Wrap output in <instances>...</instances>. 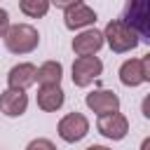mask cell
<instances>
[{
  "mask_svg": "<svg viewBox=\"0 0 150 150\" xmlns=\"http://www.w3.org/2000/svg\"><path fill=\"white\" fill-rule=\"evenodd\" d=\"M141 112H143L145 120H150V94L143 96V101H141Z\"/></svg>",
  "mask_w": 150,
  "mask_h": 150,
  "instance_id": "obj_20",
  "label": "cell"
},
{
  "mask_svg": "<svg viewBox=\"0 0 150 150\" xmlns=\"http://www.w3.org/2000/svg\"><path fill=\"white\" fill-rule=\"evenodd\" d=\"M141 150H150V136H145V138H143V143H141Z\"/></svg>",
  "mask_w": 150,
  "mask_h": 150,
  "instance_id": "obj_21",
  "label": "cell"
},
{
  "mask_svg": "<svg viewBox=\"0 0 150 150\" xmlns=\"http://www.w3.org/2000/svg\"><path fill=\"white\" fill-rule=\"evenodd\" d=\"M54 7H59V9H73V7H77V5H84V0H49Z\"/></svg>",
  "mask_w": 150,
  "mask_h": 150,
  "instance_id": "obj_17",
  "label": "cell"
},
{
  "mask_svg": "<svg viewBox=\"0 0 150 150\" xmlns=\"http://www.w3.org/2000/svg\"><path fill=\"white\" fill-rule=\"evenodd\" d=\"M120 82L124 87H138L143 84V70H141V59H127L120 66Z\"/></svg>",
  "mask_w": 150,
  "mask_h": 150,
  "instance_id": "obj_13",
  "label": "cell"
},
{
  "mask_svg": "<svg viewBox=\"0 0 150 150\" xmlns=\"http://www.w3.org/2000/svg\"><path fill=\"white\" fill-rule=\"evenodd\" d=\"M103 33L101 30H96V28H87V30H82L80 35H75L73 38V52L77 54V56H94L101 47H103Z\"/></svg>",
  "mask_w": 150,
  "mask_h": 150,
  "instance_id": "obj_9",
  "label": "cell"
},
{
  "mask_svg": "<svg viewBox=\"0 0 150 150\" xmlns=\"http://www.w3.org/2000/svg\"><path fill=\"white\" fill-rule=\"evenodd\" d=\"M66 101L61 84H42L38 89V108L45 112H56Z\"/></svg>",
  "mask_w": 150,
  "mask_h": 150,
  "instance_id": "obj_11",
  "label": "cell"
},
{
  "mask_svg": "<svg viewBox=\"0 0 150 150\" xmlns=\"http://www.w3.org/2000/svg\"><path fill=\"white\" fill-rule=\"evenodd\" d=\"M61 141L66 143H77L82 141L87 134H89V120L82 115V112H68L59 120V127H56Z\"/></svg>",
  "mask_w": 150,
  "mask_h": 150,
  "instance_id": "obj_4",
  "label": "cell"
},
{
  "mask_svg": "<svg viewBox=\"0 0 150 150\" xmlns=\"http://www.w3.org/2000/svg\"><path fill=\"white\" fill-rule=\"evenodd\" d=\"M96 19H98V16H96V12H94L91 7H87V5H77V7H73V9L66 12L63 23H66L68 30H80V28H87V26L96 23Z\"/></svg>",
  "mask_w": 150,
  "mask_h": 150,
  "instance_id": "obj_12",
  "label": "cell"
},
{
  "mask_svg": "<svg viewBox=\"0 0 150 150\" xmlns=\"http://www.w3.org/2000/svg\"><path fill=\"white\" fill-rule=\"evenodd\" d=\"M122 21L136 30L138 40L150 42V0H127Z\"/></svg>",
  "mask_w": 150,
  "mask_h": 150,
  "instance_id": "obj_3",
  "label": "cell"
},
{
  "mask_svg": "<svg viewBox=\"0 0 150 150\" xmlns=\"http://www.w3.org/2000/svg\"><path fill=\"white\" fill-rule=\"evenodd\" d=\"M84 150H110V148H108V145H96V143H94V145H89V148H84Z\"/></svg>",
  "mask_w": 150,
  "mask_h": 150,
  "instance_id": "obj_22",
  "label": "cell"
},
{
  "mask_svg": "<svg viewBox=\"0 0 150 150\" xmlns=\"http://www.w3.org/2000/svg\"><path fill=\"white\" fill-rule=\"evenodd\" d=\"M103 73V61L98 56H77L73 61V84L89 87Z\"/></svg>",
  "mask_w": 150,
  "mask_h": 150,
  "instance_id": "obj_5",
  "label": "cell"
},
{
  "mask_svg": "<svg viewBox=\"0 0 150 150\" xmlns=\"http://www.w3.org/2000/svg\"><path fill=\"white\" fill-rule=\"evenodd\" d=\"M96 129H98L101 136H105V138H110V141H122V138L129 134V120L117 110V112H110V115L98 117Z\"/></svg>",
  "mask_w": 150,
  "mask_h": 150,
  "instance_id": "obj_7",
  "label": "cell"
},
{
  "mask_svg": "<svg viewBox=\"0 0 150 150\" xmlns=\"http://www.w3.org/2000/svg\"><path fill=\"white\" fill-rule=\"evenodd\" d=\"M141 70H143V80L150 82V54H145L141 59Z\"/></svg>",
  "mask_w": 150,
  "mask_h": 150,
  "instance_id": "obj_19",
  "label": "cell"
},
{
  "mask_svg": "<svg viewBox=\"0 0 150 150\" xmlns=\"http://www.w3.org/2000/svg\"><path fill=\"white\" fill-rule=\"evenodd\" d=\"M9 14H7V9H0V38H5L7 35V30H9Z\"/></svg>",
  "mask_w": 150,
  "mask_h": 150,
  "instance_id": "obj_18",
  "label": "cell"
},
{
  "mask_svg": "<svg viewBox=\"0 0 150 150\" xmlns=\"http://www.w3.org/2000/svg\"><path fill=\"white\" fill-rule=\"evenodd\" d=\"M26 150H56V145H54L49 138H33V141L26 145Z\"/></svg>",
  "mask_w": 150,
  "mask_h": 150,
  "instance_id": "obj_16",
  "label": "cell"
},
{
  "mask_svg": "<svg viewBox=\"0 0 150 150\" xmlns=\"http://www.w3.org/2000/svg\"><path fill=\"white\" fill-rule=\"evenodd\" d=\"M84 103H87V108H89L91 112H96L98 117L120 110V96H117L112 89H94V91L87 94Z\"/></svg>",
  "mask_w": 150,
  "mask_h": 150,
  "instance_id": "obj_6",
  "label": "cell"
},
{
  "mask_svg": "<svg viewBox=\"0 0 150 150\" xmlns=\"http://www.w3.org/2000/svg\"><path fill=\"white\" fill-rule=\"evenodd\" d=\"M35 80H38V68H35L33 63H16V66H12L9 73H7V84H9V89H21V91H26L30 84H35Z\"/></svg>",
  "mask_w": 150,
  "mask_h": 150,
  "instance_id": "obj_10",
  "label": "cell"
},
{
  "mask_svg": "<svg viewBox=\"0 0 150 150\" xmlns=\"http://www.w3.org/2000/svg\"><path fill=\"white\" fill-rule=\"evenodd\" d=\"M2 40L12 54H30L40 45V33L30 23H14V26H9V30Z\"/></svg>",
  "mask_w": 150,
  "mask_h": 150,
  "instance_id": "obj_2",
  "label": "cell"
},
{
  "mask_svg": "<svg viewBox=\"0 0 150 150\" xmlns=\"http://www.w3.org/2000/svg\"><path fill=\"white\" fill-rule=\"evenodd\" d=\"M49 0H19V9L26 14V16H30V19H40V16H45L47 12H49Z\"/></svg>",
  "mask_w": 150,
  "mask_h": 150,
  "instance_id": "obj_15",
  "label": "cell"
},
{
  "mask_svg": "<svg viewBox=\"0 0 150 150\" xmlns=\"http://www.w3.org/2000/svg\"><path fill=\"white\" fill-rule=\"evenodd\" d=\"M61 77H63V66L59 61H45L40 68H38V80L40 87L42 84H61Z\"/></svg>",
  "mask_w": 150,
  "mask_h": 150,
  "instance_id": "obj_14",
  "label": "cell"
},
{
  "mask_svg": "<svg viewBox=\"0 0 150 150\" xmlns=\"http://www.w3.org/2000/svg\"><path fill=\"white\" fill-rule=\"evenodd\" d=\"M28 108V94L21 89H5L0 91V112L5 117H21Z\"/></svg>",
  "mask_w": 150,
  "mask_h": 150,
  "instance_id": "obj_8",
  "label": "cell"
},
{
  "mask_svg": "<svg viewBox=\"0 0 150 150\" xmlns=\"http://www.w3.org/2000/svg\"><path fill=\"white\" fill-rule=\"evenodd\" d=\"M103 40L108 42V47L115 54H124L138 47V35L131 26H127L122 19H112L108 21L105 30H103Z\"/></svg>",
  "mask_w": 150,
  "mask_h": 150,
  "instance_id": "obj_1",
  "label": "cell"
}]
</instances>
